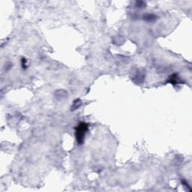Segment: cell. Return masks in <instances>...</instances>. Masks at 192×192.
I'll return each instance as SVG.
<instances>
[{"mask_svg":"<svg viewBox=\"0 0 192 192\" xmlns=\"http://www.w3.org/2000/svg\"><path fill=\"white\" fill-rule=\"evenodd\" d=\"M144 18L146 21H152L153 20L155 19V16L153 14H146V16H144Z\"/></svg>","mask_w":192,"mask_h":192,"instance_id":"2","label":"cell"},{"mask_svg":"<svg viewBox=\"0 0 192 192\" xmlns=\"http://www.w3.org/2000/svg\"><path fill=\"white\" fill-rule=\"evenodd\" d=\"M88 125L85 122H81L79 125H78L77 127L76 128V138H77V141L79 144H82L83 142V140H84L85 135H86V132L88 131Z\"/></svg>","mask_w":192,"mask_h":192,"instance_id":"1","label":"cell"}]
</instances>
